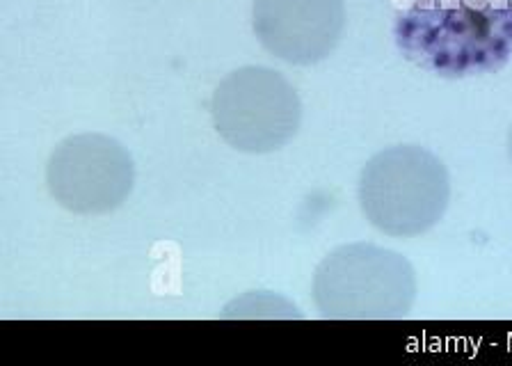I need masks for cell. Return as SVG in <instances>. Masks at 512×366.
Instances as JSON below:
<instances>
[{"mask_svg": "<svg viewBox=\"0 0 512 366\" xmlns=\"http://www.w3.org/2000/svg\"><path fill=\"white\" fill-rule=\"evenodd\" d=\"M451 200L446 165L432 151L398 145L375 154L359 177V204L378 232L396 238L426 234Z\"/></svg>", "mask_w": 512, "mask_h": 366, "instance_id": "2", "label": "cell"}, {"mask_svg": "<svg viewBox=\"0 0 512 366\" xmlns=\"http://www.w3.org/2000/svg\"><path fill=\"white\" fill-rule=\"evenodd\" d=\"M133 158L122 142L103 133L62 140L46 165L53 200L78 216H103L122 206L133 190Z\"/></svg>", "mask_w": 512, "mask_h": 366, "instance_id": "4", "label": "cell"}, {"mask_svg": "<svg viewBox=\"0 0 512 366\" xmlns=\"http://www.w3.org/2000/svg\"><path fill=\"white\" fill-rule=\"evenodd\" d=\"M213 126L229 147L270 154L295 138L302 101L295 87L270 67L231 71L213 92Z\"/></svg>", "mask_w": 512, "mask_h": 366, "instance_id": "3", "label": "cell"}, {"mask_svg": "<svg viewBox=\"0 0 512 366\" xmlns=\"http://www.w3.org/2000/svg\"><path fill=\"white\" fill-rule=\"evenodd\" d=\"M508 149H510V158H512V131H510V142H508Z\"/></svg>", "mask_w": 512, "mask_h": 366, "instance_id": "6", "label": "cell"}, {"mask_svg": "<svg viewBox=\"0 0 512 366\" xmlns=\"http://www.w3.org/2000/svg\"><path fill=\"white\" fill-rule=\"evenodd\" d=\"M254 33L263 49L291 65H316L346 26L343 0H254Z\"/></svg>", "mask_w": 512, "mask_h": 366, "instance_id": "5", "label": "cell"}, {"mask_svg": "<svg viewBox=\"0 0 512 366\" xmlns=\"http://www.w3.org/2000/svg\"><path fill=\"white\" fill-rule=\"evenodd\" d=\"M318 312L336 321H396L410 316L416 273L394 250L350 243L332 250L314 273Z\"/></svg>", "mask_w": 512, "mask_h": 366, "instance_id": "1", "label": "cell"}]
</instances>
